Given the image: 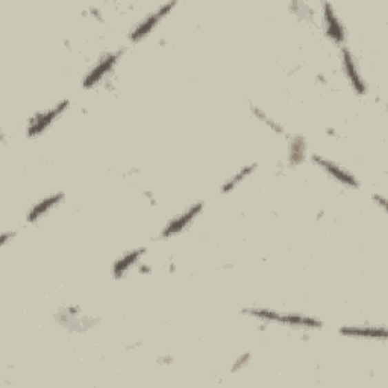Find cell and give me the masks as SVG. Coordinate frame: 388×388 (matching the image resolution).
<instances>
[{
  "mask_svg": "<svg viewBox=\"0 0 388 388\" xmlns=\"http://www.w3.org/2000/svg\"><path fill=\"white\" fill-rule=\"evenodd\" d=\"M68 103H70V102L63 101L61 103L53 106V108H50V110H45L43 112L35 114V116L29 120L28 135L29 136L41 135L45 131V129H48L53 123V121H55L61 116V114L65 111Z\"/></svg>",
  "mask_w": 388,
  "mask_h": 388,
  "instance_id": "obj_2",
  "label": "cell"
},
{
  "mask_svg": "<svg viewBox=\"0 0 388 388\" xmlns=\"http://www.w3.org/2000/svg\"><path fill=\"white\" fill-rule=\"evenodd\" d=\"M341 64H343L345 74L347 76L349 82L352 83V87L356 91V93L366 94V91H367L366 81L363 79V76L358 70V65H356V61L352 55V52L349 50L347 48L341 49Z\"/></svg>",
  "mask_w": 388,
  "mask_h": 388,
  "instance_id": "obj_4",
  "label": "cell"
},
{
  "mask_svg": "<svg viewBox=\"0 0 388 388\" xmlns=\"http://www.w3.org/2000/svg\"><path fill=\"white\" fill-rule=\"evenodd\" d=\"M119 58H120V52L106 53V55H103L101 59H99V63L91 68L90 73L87 74V78L83 79V87L91 88L94 87L96 83L101 82L106 74L112 72V68L116 67Z\"/></svg>",
  "mask_w": 388,
  "mask_h": 388,
  "instance_id": "obj_3",
  "label": "cell"
},
{
  "mask_svg": "<svg viewBox=\"0 0 388 388\" xmlns=\"http://www.w3.org/2000/svg\"><path fill=\"white\" fill-rule=\"evenodd\" d=\"M246 313L252 317L261 318L265 322H275L280 323L284 326H293V328H320L322 323L316 320L313 317L302 316V314H290V313H278L273 309H265V308H249Z\"/></svg>",
  "mask_w": 388,
  "mask_h": 388,
  "instance_id": "obj_1",
  "label": "cell"
},
{
  "mask_svg": "<svg viewBox=\"0 0 388 388\" xmlns=\"http://www.w3.org/2000/svg\"><path fill=\"white\" fill-rule=\"evenodd\" d=\"M313 161H314V164H317L318 167H322V169H323L326 173H329L334 179H337L338 182H341V184H345V185H347V187H354V188H356V187L360 185L358 181L355 179V176H354L352 173H349V172H347L346 169H343V167H341V165L329 161L328 158L314 155V156H313Z\"/></svg>",
  "mask_w": 388,
  "mask_h": 388,
  "instance_id": "obj_7",
  "label": "cell"
},
{
  "mask_svg": "<svg viewBox=\"0 0 388 388\" xmlns=\"http://www.w3.org/2000/svg\"><path fill=\"white\" fill-rule=\"evenodd\" d=\"M201 211H202V203H196V205H193V207H190L188 210L182 212V214L174 217L172 222H169V225H167L163 229L161 235L164 238H170V237H173V235H176L184 229H187L190 223H192L193 220L199 216Z\"/></svg>",
  "mask_w": 388,
  "mask_h": 388,
  "instance_id": "obj_6",
  "label": "cell"
},
{
  "mask_svg": "<svg viewBox=\"0 0 388 388\" xmlns=\"http://www.w3.org/2000/svg\"><path fill=\"white\" fill-rule=\"evenodd\" d=\"M323 17L326 23V35H328L334 43L341 44L345 41V28L341 25L337 12L332 10V5L323 3Z\"/></svg>",
  "mask_w": 388,
  "mask_h": 388,
  "instance_id": "obj_8",
  "label": "cell"
},
{
  "mask_svg": "<svg viewBox=\"0 0 388 388\" xmlns=\"http://www.w3.org/2000/svg\"><path fill=\"white\" fill-rule=\"evenodd\" d=\"M61 201H63V193H57V194H50L49 197H44L43 201H40L30 208L28 214V222L32 223L37 222V220H40L45 212L50 211L53 207H57Z\"/></svg>",
  "mask_w": 388,
  "mask_h": 388,
  "instance_id": "obj_9",
  "label": "cell"
},
{
  "mask_svg": "<svg viewBox=\"0 0 388 388\" xmlns=\"http://www.w3.org/2000/svg\"><path fill=\"white\" fill-rule=\"evenodd\" d=\"M303 156H305V144H303V140L302 139L293 140L290 146V161L298 164L302 161Z\"/></svg>",
  "mask_w": 388,
  "mask_h": 388,
  "instance_id": "obj_13",
  "label": "cell"
},
{
  "mask_svg": "<svg viewBox=\"0 0 388 388\" xmlns=\"http://www.w3.org/2000/svg\"><path fill=\"white\" fill-rule=\"evenodd\" d=\"M174 5H176V3H167V5L159 8L158 11L149 14L146 19H143V20L139 23V25H136V28L132 30L131 40H132V41H139V40H141V38L149 35V34L152 32V30L155 29V26L158 25V23L161 21V20L165 17V15L172 11V8H173Z\"/></svg>",
  "mask_w": 388,
  "mask_h": 388,
  "instance_id": "obj_5",
  "label": "cell"
},
{
  "mask_svg": "<svg viewBox=\"0 0 388 388\" xmlns=\"http://www.w3.org/2000/svg\"><path fill=\"white\" fill-rule=\"evenodd\" d=\"M341 334H345V336H352V337H361V338L385 340V337H387L385 328L376 329V328H369V326H349V328L341 329Z\"/></svg>",
  "mask_w": 388,
  "mask_h": 388,
  "instance_id": "obj_11",
  "label": "cell"
},
{
  "mask_svg": "<svg viewBox=\"0 0 388 388\" xmlns=\"http://www.w3.org/2000/svg\"><path fill=\"white\" fill-rule=\"evenodd\" d=\"M256 169V164H250V165H247V167H245V169H241L237 174H235L234 178H231L229 181H226L225 182V185H223V193H229V192H232V190L237 187L240 182H243L245 181L250 173H252L254 170Z\"/></svg>",
  "mask_w": 388,
  "mask_h": 388,
  "instance_id": "obj_12",
  "label": "cell"
},
{
  "mask_svg": "<svg viewBox=\"0 0 388 388\" xmlns=\"http://www.w3.org/2000/svg\"><path fill=\"white\" fill-rule=\"evenodd\" d=\"M143 254H144V249H135V250H131V252L125 254L116 264H114V269H112L114 276L116 278L123 276L125 273L132 267V265L136 264V261L140 260Z\"/></svg>",
  "mask_w": 388,
  "mask_h": 388,
  "instance_id": "obj_10",
  "label": "cell"
}]
</instances>
